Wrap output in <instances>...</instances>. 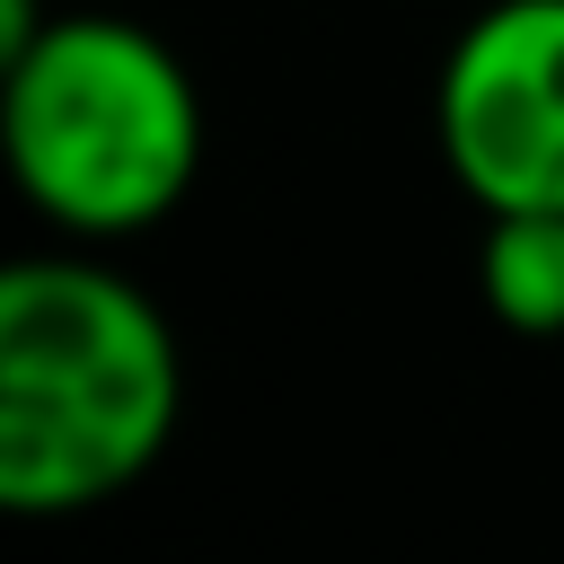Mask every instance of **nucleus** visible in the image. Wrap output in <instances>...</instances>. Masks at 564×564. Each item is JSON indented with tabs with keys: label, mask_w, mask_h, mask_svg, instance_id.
Wrapping results in <instances>:
<instances>
[{
	"label": "nucleus",
	"mask_w": 564,
	"mask_h": 564,
	"mask_svg": "<svg viewBox=\"0 0 564 564\" xmlns=\"http://www.w3.org/2000/svg\"><path fill=\"white\" fill-rule=\"evenodd\" d=\"M476 300L511 335H564V212H485Z\"/></svg>",
	"instance_id": "obj_4"
},
{
	"label": "nucleus",
	"mask_w": 564,
	"mask_h": 564,
	"mask_svg": "<svg viewBox=\"0 0 564 564\" xmlns=\"http://www.w3.org/2000/svg\"><path fill=\"white\" fill-rule=\"evenodd\" d=\"M35 26H44V18H35V0H0V62H9L18 44H35Z\"/></svg>",
	"instance_id": "obj_5"
},
{
	"label": "nucleus",
	"mask_w": 564,
	"mask_h": 564,
	"mask_svg": "<svg viewBox=\"0 0 564 564\" xmlns=\"http://www.w3.org/2000/svg\"><path fill=\"white\" fill-rule=\"evenodd\" d=\"M432 141L476 212H564V0H485L449 35Z\"/></svg>",
	"instance_id": "obj_3"
},
{
	"label": "nucleus",
	"mask_w": 564,
	"mask_h": 564,
	"mask_svg": "<svg viewBox=\"0 0 564 564\" xmlns=\"http://www.w3.org/2000/svg\"><path fill=\"white\" fill-rule=\"evenodd\" d=\"M203 88L167 35L115 9L44 18L0 62V159L18 203L70 247L159 229L203 176Z\"/></svg>",
	"instance_id": "obj_2"
},
{
	"label": "nucleus",
	"mask_w": 564,
	"mask_h": 564,
	"mask_svg": "<svg viewBox=\"0 0 564 564\" xmlns=\"http://www.w3.org/2000/svg\"><path fill=\"white\" fill-rule=\"evenodd\" d=\"M185 361L167 308L97 247L0 273V511L79 520L123 502L176 441Z\"/></svg>",
	"instance_id": "obj_1"
}]
</instances>
